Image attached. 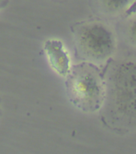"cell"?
Wrapping results in <instances>:
<instances>
[{
  "mask_svg": "<svg viewBox=\"0 0 136 154\" xmlns=\"http://www.w3.org/2000/svg\"><path fill=\"white\" fill-rule=\"evenodd\" d=\"M0 106H1V99H0ZM0 109H1V107H0Z\"/></svg>",
  "mask_w": 136,
  "mask_h": 154,
  "instance_id": "obj_9",
  "label": "cell"
},
{
  "mask_svg": "<svg viewBox=\"0 0 136 154\" xmlns=\"http://www.w3.org/2000/svg\"><path fill=\"white\" fill-rule=\"evenodd\" d=\"M77 51L91 63H100L109 59L115 49L112 31L98 21L80 23L74 28Z\"/></svg>",
  "mask_w": 136,
  "mask_h": 154,
  "instance_id": "obj_3",
  "label": "cell"
},
{
  "mask_svg": "<svg viewBox=\"0 0 136 154\" xmlns=\"http://www.w3.org/2000/svg\"><path fill=\"white\" fill-rule=\"evenodd\" d=\"M44 51L51 68L60 76L67 77L71 72V65L63 43L55 38L48 39L44 43Z\"/></svg>",
  "mask_w": 136,
  "mask_h": 154,
  "instance_id": "obj_4",
  "label": "cell"
},
{
  "mask_svg": "<svg viewBox=\"0 0 136 154\" xmlns=\"http://www.w3.org/2000/svg\"><path fill=\"white\" fill-rule=\"evenodd\" d=\"M127 16H131L136 14V0H132L129 7L125 11Z\"/></svg>",
  "mask_w": 136,
  "mask_h": 154,
  "instance_id": "obj_6",
  "label": "cell"
},
{
  "mask_svg": "<svg viewBox=\"0 0 136 154\" xmlns=\"http://www.w3.org/2000/svg\"><path fill=\"white\" fill-rule=\"evenodd\" d=\"M8 4V0H0V10L3 9Z\"/></svg>",
  "mask_w": 136,
  "mask_h": 154,
  "instance_id": "obj_8",
  "label": "cell"
},
{
  "mask_svg": "<svg viewBox=\"0 0 136 154\" xmlns=\"http://www.w3.org/2000/svg\"><path fill=\"white\" fill-rule=\"evenodd\" d=\"M103 117L110 124L136 125V63H118L104 77Z\"/></svg>",
  "mask_w": 136,
  "mask_h": 154,
  "instance_id": "obj_1",
  "label": "cell"
},
{
  "mask_svg": "<svg viewBox=\"0 0 136 154\" xmlns=\"http://www.w3.org/2000/svg\"><path fill=\"white\" fill-rule=\"evenodd\" d=\"M131 35L133 40L136 42V21L132 24L131 27Z\"/></svg>",
  "mask_w": 136,
  "mask_h": 154,
  "instance_id": "obj_7",
  "label": "cell"
},
{
  "mask_svg": "<svg viewBox=\"0 0 136 154\" xmlns=\"http://www.w3.org/2000/svg\"><path fill=\"white\" fill-rule=\"evenodd\" d=\"M67 77H69L67 91L73 103L87 112L100 109L105 95V82L95 64L87 62L74 66Z\"/></svg>",
  "mask_w": 136,
  "mask_h": 154,
  "instance_id": "obj_2",
  "label": "cell"
},
{
  "mask_svg": "<svg viewBox=\"0 0 136 154\" xmlns=\"http://www.w3.org/2000/svg\"><path fill=\"white\" fill-rule=\"evenodd\" d=\"M97 4L107 14H115L126 11L132 0H96Z\"/></svg>",
  "mask_w": 136,
  "mask_h": 154,
  "instance_id": "obj_5",
  "label": "cell"
}]
</instances>
